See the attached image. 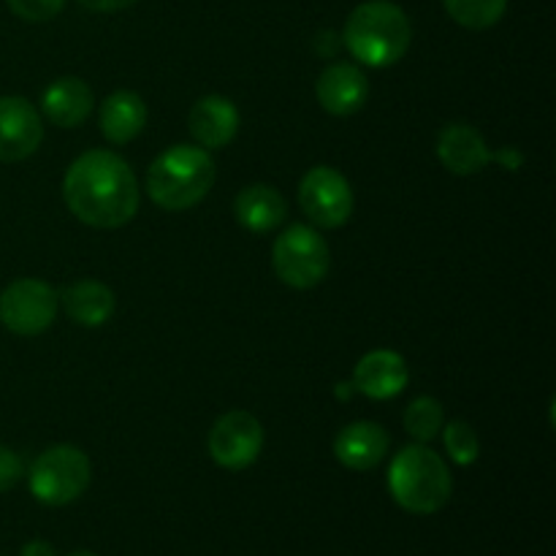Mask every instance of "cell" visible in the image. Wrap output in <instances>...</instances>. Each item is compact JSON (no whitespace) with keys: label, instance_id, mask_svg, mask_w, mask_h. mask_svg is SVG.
I'll use <instances>...</instances> for the list:
<instances>
[{"label":"cell","instance_id":"6da1fadb","mask_svg":"<svg viewBox=\"0 0 556 556\" xmlns=\"http://www.w3.org/2000/svg\"><path fill=\"white\" fill-rule=\"evenodd\" d=\"M63 195L74 217L92 228H119L139 212V179L109 150L76 157L63 179Z\"/></svg>","mask_w":556,"mask_h":556},{"label":"cell","instance_id":"7a4b0ae2","mask_svg":"<svg viewBox=\"0 0 556 556\" xmlns=\"http://www.w3.org/2000/svg\"><path fill=\"white\" fill-rule=\"evenodd\" d=\"M413 27L405 11L391 0H367L351 11L342 30L348 52L369 68H389L410 49Z\"/></svg>","mask_w":556,"mask_h":556},{"label":"cell","instance_id":"3957f363","mask_svg":"<svg viewBox=\"0 0 556 556\" xmlns=\"http://www.w3.org/2000/svg\"><path fill=\"white\" fill-rule=\"evenodd\" d=\"M215 185V161L201 147L174 144L147 172V193L161 210L182 212L206 199Z\"/></svg>","mask_w":556,"mask_h":556},{"label":"cell","instance_id":"277c9868","mask_svg":"<svg viewBox=\"0 0 556 556\" xmlns=\"http://www.w3.org/2000/svg\"><path fill=\"white\" fill-rule=\"evenodd\" d=\"M451 472L427 445H407L394 456L389 470L391 497L416 516H432L451 500Z\"/></svg>","mask_w":556,"mask_h":556},{"label":"cell","instance_id":"5b68a950","mask_svg":"<svg viewBox=\"0 0 556 556\" xmlns=\"http://www.w3.org/2000/svg\"><path fill=\"white\" fill-rule=\"evenodd\" d=\"M90 459L76 445H52L33 462L27 472L33 497L52 508L79 500L90 486Z\"/></svg>","mask_w":556,"mask_h":556},{"label":"cell","instance_id":"8992f818","mask_svg":"<svg viewBox=\"0 0 556 556\" xmlns=\"http://www.w3.org/2000/svg\"><path fill=\"white\" fill-rule=\"evenodd\" d=\"M271 266L286 286L307 291L326 280L331 266L329 244L313 226H291L271 248Z\"/></svg>","mask_w":556,"mask_h":556},{"label":"cell","instance_id":"52a82bcc","mask_svg":"<svg viewBox=\"0 0 556 556\" xmlns=\"http://www.w3.org/2000/svg\"><path fill=\"white\" fill-rule=\"evenodd\" d=\"M353 190L331 166H315L299 185V206L315 228H340L353 215Z\"/></svg>","mask_w":556,"mask_h":556},{"label":"cell","instance_id":"ba28073f","mask_svg":"<svg viewBox=\"0 0 556 556\" xmlns=\"http://www.w3.org/2000/svg\"><path fill=\"white\" fill-rule=\"evenodd\" d=\"M58 304V291L49 282L25 277L11 282L0 296V320L14 334L36 337L52 326Z\"/></svg>","mask_w":556,"mask_h":556},{"label":"cell","instance_id":"9c48e42d","mask_svg":"<svg viewBox=\"0 0 556 556\" xmlns=\"http://www.w3.org/2000/svg\"><path fill=\"white\" fill-rule=\"evenodd\" d=\"M210 456L223 470H248L264 448V429L248 410H231L215 421L210 432Z\"/></svg>","mask_w":556,"mask_h":556},{"label":"cell","instance_id":"30bf717a","mask_svg":"<svg viewBox=\"0 0 556 556\" xmlns=\"http://www.w3.org/2000/svg\"><path fill=\"white\" fill-rule=\"evenodd\" d=\"M41 139L43 125L36 106L20 96L0 98V161H25L41 147Z\"/></svg>","mask_w":556,"mask_h":556},{"label":"cell","instance_id":"8fae6325","mask_svg":"<svg viewBox=\"0 0 556 556\" xmlns=\"http://www.w3.org/2000/svg\"><path fill=\"white\" fill-rule=\"evenodd\" d=\"M318 103L334 117H351L367 103L369 81L364 71L353 63H334L315 81Z\"/></svg>","mask_w":556,"mask_h":556},{"label":"cell","instance_id":"7c38bea8","mask_svg":"<svg viewBox=\"0 0 556 556\" xmlns=\"http://www.w3.org/2000/svg\"><path fill=\"white\" fill-rule=\"evenodd\" d=\"M438 157L451 174L470 177V174L483 172L494 161L492 150L486 147L483 136L472 125L454 123L440 130Z\"/></svg>","mask_w":556,"mask_h":556},{"label":"cell","instance_id":"4fadbf2b","mask_svg":"<svg viewBox=\"0 0 556 556\" xmlns=\"http://www.w3.org/2000/svg\"><path fill=\"white\" fill-rule=\"evenodd\" d=\"M407 380H410V372L400 353L372 351L356 364L351 386L369 400H391L405 391Z\"/></svg>","mask_w":556,"mask_h":556},{"label":"cell","instance_id":"5bb4252c","mask_svg":"<svg viewBox=\"0 0 556 556\" xmlns=\"http://www.w3.org/2000/svg\"><path fill=\"white\" fill-rule=\"evenodd\" d=\"M389 432L375 421H356L340 429L334 438V456L348 470H372L389 454Z\"/></svg>","mask_w":556,"mask_h":556},{"label":"cell","instance_id":"9a60e30c","mask_svg":"<svg viewBox=\"0 0 556 556\" xmlns=\"http://www.w3.org/2000/svg\"><path fill=\"white\" fill-rule=\"evenodd\" d=\"M193 139L206 150H223L233 141L239 130V112L228 98L204 96L193 103L188 114Z\"/></svg>","mask_w":556,"mask_h":556},{"label":"cell","instance_id":"2e32d148","mask_svg":"<svg viewBox=\"0 0 556 556\" xmlns=\"http://www.w3.org/2000/svg\"><path fill=\"white\" fill-rule=\"evenodd\" d=\"M92 90L76 76H63L52 81L41 96V109L47 119L58 128H76L85 123L92 112Z\"/></svg>","mask_w":556,"mask_h":556},{"label":"cell","instance_id":"e0dca14e","mask_svg":"<svg viewBox=\"0 0 556 556\" xmlns=\"http://www.w3.org/2000/svg\"><path fill=\"white\" fill-rule=\"evenodd\" d=\"M98 125L106 141L112 144H128L144 130L147 125V106L144 98L130 90H117L101 103Z\"/></svg>","mask_w":556,"mask_h":556},{"label":"cell","instance_id":"ac0fdd59","mask_svg":"<svg viewBox=\"0 0 556 556\" xmlns=\"http://www.w3.org/2000/svg\"><path fill=\"white\" fill-rule=\"evenodd\" d=\"M233 212L242 228L253 233H269L282 226L288 215V204L282 193L271 185H248L233 201Z\"/></svg>","mask_w":556,"mask_h":556},{"label":"cell","instance_id":"d6986e66","mask_svg":"<svg viewBox=\"0 0 556 556\" xmlns=\"http://www.w3.org/2000/svg\"><path fill=\"white\" fill-rule=\"evenodd\" d=\"M65 315L79 326H103L114 315L117 299L103 282L98 280H79L60 293Z\"/></svg>","mask_w":556,"mask_h":556},{"label":"cell","instance_id":"ffe728a7","mask_svg":"<svg viewBox=\"0 0 556 556\" xmlns=\"http://www.w3.org/2000/svg\"><path fill=\"white\" fill-rule=\"evenodd\" d=\"M443 5L456 25L467 30H486L503 20L508 0H443Z\"/></svg>","mask_w":556,"mask_h":556},{"label":"cell","instance_id":"44dd1931","mask_svg":"<svg viewBox=\"0 0 556 556\" xmlns=\"http://www.w3.org/2000/svg\"><path fill=\"white\" fill-rule=\"evenodd\" d=\"M405 429L421 443H429L443 429V405L432 396H418L405 410Z\"/></svg>","mask_w":556,"mask_h":556},{"label":"cell","instance_id":"7402d4cb","mask_svg":"<svg viewBox=\"0 0 556 556\" xmlns=\"http://www.w3.org/2000/svg\"><path fill=\"white\" fill-rule=\"evenodd\" d=\"M443 429H445L443 443L451 459L462 467L472 465V462L478 459V454H481V443H478L476 429H472L467 421H451L448 427Z\"/></svg>","mask_w":556,"mask_h":556},{"label":"cell","instance_id":"603a6c76","mask_svg":"<svg viewBox=\"0 0 556 556\" xmlns=\"http://www.w3.org/2000/svg\"><path fill=\"white\" fill-rule=\"evenodd\" d=\"M9 9L25 22H49L63 11L65 0H5Z\"/></svg>","mask_w":556,"mask_h":556},{"label":"cell","instance_id":"cb8c5ba5","mask_svg":"<svg viewBox=\"0 0 556 556\" xmlns=\"http://www.w3.org/2000/svg\"><path fill=\"white\" fill-rule=\"evenodd\" d=\"M25 476V467L22 459L11 448L0 445V492H9L20 483V478Z\"/></svg>","mask_w":556,"mask_h":556},{"label":"cell","instance_id":"d4e9b609","mask_svg":"<svg viewBox=\"0 0 556 556\" xmlns=\"http://www.w3.org/2000/svg\"><path fill=\"white\" fill-rule=\"evenodd\" d=\"M85 9L90 11H98V14H112V11H123V9H130V5H136L139 0H79Z\"/></svg>","mask_w":556,"mask_h":556},{"label":"cell","instance_id":"484cf974","mask_svg":"<svg viewBox=\"0 0 556 556\" xmlns=\"http://www.w3.org/2000/svg\"><path fill=\"white\" fill-rule=\"evenodd\" d=\"M22 556H54V548L47 541H30L22 548Z\"/></svg>","mask_w":556,"mask_h":556},{"label":"cell","instance_id":"4316f807","mask_svg":"<svg viewBox=\"0 0 556 556\" xmlns=\"http://www.w3.org/2000/svg\"><path fill=\"white\" fill-rule=\"evenodd\" d=\"M492 157H497V161H505V163H508V168H516L521 163V155H514V152H510V150L497 152V155H492Z\"/></svg>","mask_w":556,"mask_h":556},{"label":"cell","instance_id":"83f0119b","mask_svg":"<svg viewBox=\"0 0 556 556\" xmlns=\"http://www.w3.org/2000/svg\"><path fill=\"white\" fill-rule=\"evenodd\" d=\"M68 556H98V554H92V552H74V554H68Z\"/></svg>","mask_w":556,"mask_h":556}]
</instances>
